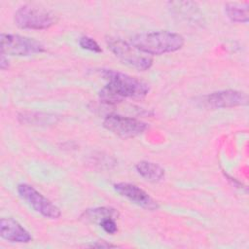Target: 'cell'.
Wrapping results in <instances>:
<instances>
[{
	"mask_svg": "<svg viewBox=\"0 0 249 249\" xmlns=\"http://www.w3.org/2000/svg\"><path fill=\"white\" fill-rule=\"evenodd\" d=\"M100 74L107 82L99 91V99L105 104L114 105L124 98H143L150 90L148 84L128 74L113 69H101Z\"/></svg>",
	"mask_w": 249,
	"mask_h": 249,
	"instance_id": "obj_1",
	"label": "cell"
},
{
	"mask_svg": "<svg viewBox=\"0 0 249 249\" xmlns=\"http://www.w3.org/2000/svg\"><path fill=\"white\" fill-rule=\"evenodd\" d=\"M184 37L175 32L161 30L142 32L130 39V44L147 55H160L173 53L184 46Z\"/></svg>",
	"mask_w": 249,
	"mask_h": 249,
	"instance_id": "obj_2",
	"label": "cell"
},
{
	"mask_svg": "<svg viewBox=\"0 0 249 249\" xmlns=\"http://www.w3.org/2000/svg\"><path fill=\"white\" fill-rule=\"evenodd\" d=\"M106 44L116 57H118L124 64L132 68L139 71H145L153 64L152 56L141 53L130 43H127L119 37L107 36Z\"/></svg>",
	"mask_w": 249,
	"mask_h": 249,
	"instance_id": "obj_3",
	"label": "cell"
},
{
	"mask_svg": "<svg viewBox=\"0 0 249 249\" xmlns=\"http://www.w3.org/2000/svg\"><path fill=\"white\" fill-rule=\"evenodd\" d=\"M56 20V16L51 11L31 5L19 7L14 16L15 24L21 29H48L55 24Z\"/></svg>",
	"mask_w": 249,
	"mask_h": 249,
	"instance_id": "obj_4",
	"label": "cell"
},
{
	"mask_svg": "<svg viewBox=\"0 0 249 249\" xmlns=\"http://www.w3.org/2000/svg\"><path fill=\"white\" fill-rule=\"evenodd\" d=\"M0 50L2 53L8 55L28 56L43 53L45 48L41 42L33 38L18 34L1 33Z\"/></svg>",
	"mask_w": 249,
	"mask_h": 249,
	"instance_id": "obj_5",
	"label": "cell"
},
{
	"mask_svg": "<svg viewBox=\"0 0 249 249\" xmlns=\"http://www.w3.org/2000/svg\"><path fill=\"white\" fill-rule=\"evenodd\" d=\"M17 191L21 199H23L31 208H33V210H35L40 215L53 220L58 219L60 217V209L50 199L44 196L40 192H38L33 186L26 183H21L18 185Z\"/></svg>",
	"mask_w": 249,
	"mask_h": 249,
	"instance_id": "obj_6",
	"label": "cell"
},
{
	"mask_svg": "<svg viewBox=\"0 0 249 249\" xmlns=\"http://www.w3.org/2000/svg\"><path fill=\"white\" fill-rule=\"evenodd\" d=\"M103 126L123 138H131L142 134L148 127L147 124L134 118L122 115H108L103 121Z\"/></svg>",
	"mask_w": 249,
	"mask_h": 249,
	"instance_id": "obj_7",
	"label": "cell"
},
{
	"mask_svg": "<svg viewBox=\"0 0 249 249\" xmlns=\"http://www.w3.org/2000/svg\"><path fill=\"white\" fill-rule=\"evenodd\" d=\"M114 189L122 196L142 208L147 210H156L159 208L158 202L147 192L134 184L120 182L114 184Z\"/></svg>",
	"mask_w": 249,
	"mask_h": 249,
	"instance_id": "obj_8",
	"label": "cell"
},
{
	"mask_svg": "<svg viewBox=\"0 0 249 249\" xmlns=\"http://www.w3.org/2000/svg\"><path fill=\"white\" fill-rule=\"evenodd\" d=\"M204 103L213 109L237 107L247 104V95L242 91L233 89L220 90L206 95Z\"/></svg>",
	"mask_w": 249,
	"mask_h": 249,
	"instance_id": "obj_9",
	"label": "cell"
},
{
	"mask_svg": "<svg viewBox=\"0 0 249 249\" xmlns=\"http://www.w3.org/2000/svg\"><path fill=\"white\" fill-rule=\"evenodd\" d=\"M0 236L5 240L16 243H28L32 240L31 234L13 218H1Z\"/></svg>",
	"mask_w": 249,
	"mask_h": 249,
	"instance_id": "obj_10",
	"label": "cell"
},
{
	"mask_svg": "<svg viewBox=\"0 0 249 249\" xmlns=\"http://www.w3.org/2000/svg\"><path fill=\"white\" fill-rule=\"evenodd\" d=\"M137 173L150 182H159L164 178V169L156 162L142 160L135 165Z\"/></svg>",
	"mask_w": 249,
	"mask_h": 249,
	"instance_id": "obj_11",
	"label": "cell"
},
{
	"mask_svg": "<svg viewBox=\"0 0 249 249\" xmlns=\"http://www.w3.org/2000/svg\"><path fill=\"white\" fill-rule=\"evenodd\" d=\"M110 217L115 219L119 217L118 211L111 207H95L91 209H87L81 215V218L86 222L97 223L98 225L102 220Z\"/></svg>",
	"mask_w": 249,
	"mask_h": 249,
	"instance_id": "obj_12",
	"label": "cell"
},
{
	"mask_svg": "<svg viewBox=\"0 0 249 249\" xmlns=\"http://www.w3.org/2000/svg\"><path fill=\"white\" fill-rule=\"evenodd\" d=\"M225 13L228 18L232 22L246 23L249 20L248 3H227L225 5Z\"/></svg>",
	"mask_w": 249,
	"mask_h": 249,
	"instance_id": "obj_13",
	"label": "cell"
},
{
	"mask_svg": "<svg viewBox=\"0 0 249 249\" xmlns=\"http://www.w3.org/2000/svg\"><path fill=\"white\" fill-rule=\"evenodd\" d=\"M79 45L82 49L89 51V52H93V53H101L102 52V49L98 45V43L94 39H92L89 36H82L79 39Z\"/></svg>",
	"mask_w": 249,
	"mask_h": 249,
	"instance_id": "obj_14",
	"label": "cell"
},
{
	"mask_svg": "<svg viewBox=\"0 0 249 249\" xmlns=\"http://www.w3.org/2000/svg\"><path fill=\"white\" fill-rule=\"evenodd\" d=\"M99 226L107 232L110 234H114L118 231V227L116 224V219L115 218H106L104 220H102L99 223Z\"/></svg>",
	"mask_w": 249,
	"mask_h": 249,
	"instance_id": "obj_15",
	"label": "cell"
},
{
	"mask_svg": "<svg viewBox=\"0 0 249 249\" xmlns=\"http://www.w3.org/2000/svg\"><path fill=\"white\" fill-rule=\"evenodd\" d=\"M91 247H104V248H109V247H117V245H114V244H110V243H107L106 241L104 240H101V241H97L96 243H93L90 245Z\"/></svg>",
	"mask_w": 249,
	"mask_h": 249,
	"instance_id": "obj_16",
	"label": "cell"
},
{
	"mask_svg": "<svg viewBox=\"0 0 249 249\" xmlns=\"http://www.w3.org/2000/svg\"><path fill=\"white\" fill-rule=\"evenodd\" d=\"M0 68L2 70H5V69H8L9 68V61H8V58L5 56L4 53H1V57H0Z\"/></svg>",
	"mask_w": 249,
	"mask_h": 249,
	"instance_id": "obj_17",
	"label": "cell"
}]
</instances>
